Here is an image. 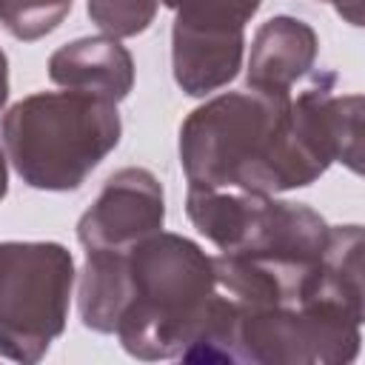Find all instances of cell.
Returning <instances> with one entry per match:
<instances>
[{
    "label": "cell",
    "instance_id": "5b68a950",
    "mask_svg": "<svg viewBox=\"0 0 365 365\" xmlns=\"http://www.w3.org/2000/svg\"><path fill=\"white\" fill-rule=\"evenodd\" d=\"M359 319L325 305H277L242 311L237 362H351Z\"/></svg>",
    "mask_w": 365,
    "mask_h": 365
},
{
    "label": "cell",
    "instance_id": "3957f363",
    "mask_svg": "<svg viewBox=\"0 0 365 365\" xmlns=\"http://www.w3.org/2000/svg\"><path fill=\"white\" fill-rule=\"evenodd\" d=\"M117 103L83 91H37L14 103L0 137L14 171L40 191H74L117 148Z\"/></svg>",
    "mask_w": 365,
    "mask_h": 365
},
{
    "label": "cell",
    "instance_id": "9a60e30c",
    "mask_svg": "<svg viewBox=\"0 0 365 365\" xmlns=\"http://www.w3.org/2000/svg\"><path fill=\"white\" fill-rule=\"evenodd\" d=\"M6 191H9V171H6V157L0 151V200L6 197Z\"/></svg>",
    "mask_w": 365,
    "mask_h": 365
},
{
    "label": "cell",
    "instance_id": "5bb4252c",
    "mask_svg": "<svg viewBox=\"0 0 365 365\" xmlns=\"http://www.w3.org/2000/svg\"><path fill=\"white\" fill-rule=\"evenodd\" d=\"M6 100H9V60L0 48V111H3Z\"/></svg>",
    "mask_w": 365,
    "mask_h": 365
},
{
    "label": "cell",
    "instance_id": "52a82bcc",
    "mask_svg": "<svg viewBox=\"0 0 365 365\" xmlns=\"http://www.w3.org/2000/svg\"><path fill=\"white\" fill-rule=\"evenodd\" d=\"M319 51L317 31L297 17H271L262 23L251 43L248 88L262 94H291V88L311 74Z\"/></svg>",
    "mask_w": 365,
    "mask_h": 365
},
{
    "label": "cell",
    "instance_id": "7c38bea8",
    "mask_svg": "<svg viewBox=\"0 0 365 365\" xmlns=\"http://www.w3.org/2000/svg\"><path fill=\"white\" fill-rule=\"evenodd\" d=\"M86 6L91 23L103 34L120 40V37L143 34L154 23L160 0H88Z\"/></svg>",
    "mask_w": 365,
    "mask_h": 365
},
{
    "label": "cell",
    "instance_id": "6da1fadb",
    "mask_svg": "<svg viewBox=\"0 0 365 365\" xmlns=\"http://www.w3.org/2000/svg\"><path fill=\"white\" fill-rule=\"evenodd\" d=\"M188 185L277 194L319 180L331 157L308 134L291 94L231 91L188 114L180 128Z\"/></svg>",
    "mask_w": 365,
    "mask_h": 365
},
{
    "label": "cell",
    "instance_id": "4fadbf2b",
    "mask_svg": "<svg viewBox=\"0 0 365 365\" xmlns=\"http://www.w3.org/2000/svg\"><path fill=\"white\" fill-rule=\"evenodd\" d=\"M325 3H334L336 11H339L351 26H359V23H362V0H325Z\"/></svg>",
    "mask_w": 365,
    "mask_h": 365
},
{
    "label": "cell",
    "instance_id": "8992f818",
    "mask_svg": "<svg viewBox=\"0 0 365 365\" xmlns=\"http://www.w3.org/2000/svg\"><path fill=\"white\" fill-rule=\"evenodd\" d=\"M165 220L163 185L148 168L114 171L94 205L77 222V240L86 251H125L134 242L157 234Z\"/></svg>",
    "mask_w": 365,
    "mask_h": 365
},
{
    "label": "cell",
    "instance_id": "30bf717a",
    "mask_svg": "<svg viewBox=\"0 0 365 365\" xmlns=\"http://www.w3.org/2000/svg\"><path fill=\"white\" fill-rule=\"evenodd\" d=\"M259 3L262 0H163V6L177 14L174 29L208 34H242Z\"/></svg>",
    "mask_w": 365,
    "mask_h": 365
},
{
    "label": "cell",
    "instance_id": "9c48e42d",
    "mask_svg": "<svg viewBox=\"0 0 365 365\" xmlns=\"http://www.w3.org/2000/svg\"><path fill=\"white\" fill-rule=\"evenodd\" d=\"M125 251H111V248L86 251V265L80 271L77 308H80L83 325L97 334H114L125 311V302H128Z\"/></svg>",
    "mask_w": 365,
    "mask_h": 365
},
{
    "label": "cell",
    "instance_id": "7a4b0ae2",
    "mask_svg": "<svg viewBox=\"0 0 365 365\" xmlns=\"http://www.w3.org/2000/svg\"><path fill=\"white\" fill-rule=\"evenodd\" d=\"M125 257L128 302L114 334L137 359L182 356L217 291L214 257L168 231L134 242Z\"/></svg>",
    "mask_w": 365,
    "mask_h": 365
},
{
    "label": "cell",
    "instance_id": "8fae6325",
    "mask_svg": "<svg viewBox=\"0 0 365 365\" xmlns=\"http://www.w3.org/2000/svg\"><path fill=\"white\" fill-rule=\"evenodd\" d=\"M71 3L74 0H0V23L11 37L34 43L66 20Z\"/></svg>",
    "mask_w": 365,
    "mask_h": 365
},
{
    "label": "cell",
    "instance_id": "ba28073f",
    "mask_svg": "<svg viewBox=\"0 0 365 365\" xmlns=\"http://www.w3.org/2000/svg\"><path fill=\"white\" fill-rule=\"evenodd\" d=\"M48 77L68 91L120 103L134 88V60L128 48L108 34L80 37L48 57Z\"/></svg>",
    "mask_w": 365,
    "mask_h": 365
},
{
    "label": "cell",
    "instance_id": "277c9868",
    "mask_svg": "<svg viewBox=\"0 0 365 365\" xmlns=\"http://www.w3.org/2000/svg\"><path fill=\"white\" fill-rule=\"evenodd\" d=\"M74 259L60 242H0V356L37 362L63 334Z\"/></svg>",
    "mask_w": 365,
    "mask_h": 365
}]
</instances>
